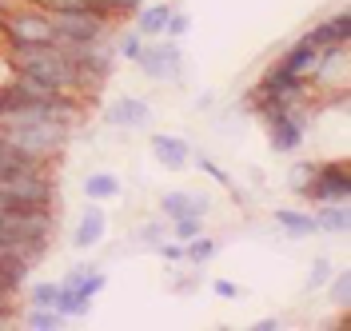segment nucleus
<instances>
[{
	"instance_id": "nucleus-1",
	"label": "nucleus",
	"mask_w": 351,
	"mask_h": 331,
	"mask_svg": "<svg viewBox=\"0 0 351 331\" xmlns=\"http://www.w3.org/2000/svg\"><path fill=\"white\" fill-rule=\"evenodd\" d=\"M4 52H8V64L16 72H28L56 92L80 96V72L60 45H4Z\"/></svg>"
},
{
	"instance_id": "nucleus-2",
	"label": "nucleus",
	"mask_w": 351,
	"mask_h": 331,
	"mask_svg": "<svg viewBox=\"0 0 351 331\" xmlns=\"http://www.w3.org/2000/svg\"><path fill=\"white\" fill-rule=\"evenodd\" d=\"M0 140L36 156V160L56 164L60 152L68 148V140H72V124H60V120H0Z\"/></svg>"
},
{
	"instance_id": "nucleus-3",
	"label": "nucleus",
	"mask_w": 351,
	"mask_h": 331,
	"mask_svg": "<svg viewBox=\"0 0 351 331\" xmlns=\"http://www.w3.org/2000/svg\"><path fill=\"white\" fill-rule=\"evenodd\" d=\"M0 36H4V45H56L52 12L40 8V4H32V0H21L16 8L4 12Z\"/></svg>"
},
{
	"instance_id": "nucleus-4",
	"label": "nucleus",
	"mask_w": 351,
	"mask_h": 331,
	"mask_svg": "<svg viewBox=\"0 0 351 331\" xmlns=\"http://www.w3.org/2000/svg\"><path fill=\"white\" fill-rule=\"evenodd\" d=\"M136 68H140L148 80H156V84H172V88H180V84H184V76H188L184 48H180V40H168V36L144 40V52H140Z\"/></svg>"
},
{
	"instance_id": "nucleus-5",
	"label": "nucleus",
	"mask_w": 351,
	"mask_h": 331,
	"mask_svg": "<svg viewBox=\"0 0 351 331\" xmlns=\"http://www.w3.org/2000/svg\"><path fill=\"white\" fill-rule=\"evenodd\" d=\"M300 196L315 208V204H348L351 199V164L348 160H324L315 164L311 180L304 184Z\"/></svg>"
},
{
	"instance_id": "nucleus-6",
	"label": "nucleus",
	"mask_w": 351,
	"mask_h": 331,
	"mask_svg": "<svg viewBox=\"0 0 351 331\" xmlns=\"http://www.w3.org/2000/svg\"><path fill=\"white\" fill-rule=\"evenodd\" d=\"M256 96H267V100H280V104H307L311 100V80L291 72L284 60H276L271 68H263L260 84H256Z\"/></svg>"
},
{
	"instance_id": "nucleus-7",
	"label": "nucleus",
	"mask_w": 351,
	"mask_h": 331,
	"mask_svg": "<svg viewBox=\"0 0 351 331\" xmlns=\"http://www.w3.org/2000/svg\"><path fill=\"white\" fill-rule=\"evenodd\" d=\"M267 128V148L276 156H300L304 152V140H307V128H311V104H295V108L263 124Z\"/></svg>"
},
{
	"instance_id": "nucleus-8",
	"label": "nucleus",
	"mask_w": 351,
	"mask_h": 331,
	"mask_svg": "<svg viewBox=\"0 0 351 331\" xmlns=\"http://www.w3.org/2000/svg\"><path fill=\"white\" fill-rule=\"evenodd\" d=\"M108 21L104 12H52V32L56 45H84V40H108Z\"/></svg>"
},
{
	"instance_id": "nucleus-9",
	"label": "nucleus",
	"mask_w": 351,
	"mask_h": 331,
	"mask_svg": "<svg viewBox=\"0 0 351 331\" xmlns=\"http://www.w3.org/2000/svg\"><path fill=\"white\" fill-rule=\"evenodd\" d=\"M100 120L108 128H120V132H148L152 128V104L144 96H120V100L104 104Z\"/></svg>"
},
{
	"instance_id": "nucleus-10",
	"label": "nucleus",
	"mask_w": 351,
	"mask_h": 331,
	"mask_svg": "<svg viewBox=\"0 0 351 331\" xmlns=\"http://www.w3.org/2000/svg\"><path fill=\"white\" fill-rule=\"evenodd\" d=\"M104 236H108V212H104V204L88 199L84 208H80V216H76V228H72V247L92 252Z\"/></svg>"
},
{
	"instance_id": "nucleus-11",
	"label": "nucleus",
	"mask_w": 351,
	"mask_h": 331,
	"mask_svg": "<svg viewBox=\"0 0 351 331\" xmlns=\"http://www.w3.org/2000/svg\"><path fill=\"white\" fill-rule=\"evenodd\" d=\"M148 148H152L156 164H160L164 172H184V168H192V144H188L184 136H176V132H152Z\"/></svg>"
},
{
	"instance_id": "nucleus-12",
	"label": "nucleus",
	"mask_w": 351,
	"mask_h": 331,
	"mask_svg": "<svg viewBox=\"0 0 351 331\" xmlns=\"http://www.w3.org/2000/svg\"><path fill=\"white\" fill-rule=\"evenodd\" d=\"M212 212V196L208 192H192V188H172V192H160V216L176 220V216H208Z\"/></svg>"
},
{
	"instance_id": "nucleus-13",
	"label": "nucleus",
	"mask_w": 351,
	"mask_h": 331,
	"mask_svg": "<svg viewBox=\"0 0 351 331\" xmlns=\"http://www.w3.org/2000/svg\"><path fill=\"white\" fill-rule=\"evenodd\" d=\"M64 287H72L76 295H84V299H96L104 287H108V275L100 271V264H76L68 267V275L60 280Z\"/></svg>"
},
{
	"instance_id": "nucleus-14",
	"label": "nucleus",
	"mask_w": 351,
	"mask_h": 331,
	"mask_svg": "<svg viewBox=\"0 0 351 331\" xmlns=\"http://www.w3.org/2000/svg\"><path fill=\"white\" fill-rule=\"evenodd\" d=\"M311 220H315V236H348L351 208L348 204H315Z\"/></svg>"
},
{
	"instance_id": "nucleus-15",
	"label": "nucleus",
	"mask_w": 351,
	"mask_h": 331,
	"mask_svg": "<svg viewBox=\"0 0 351 331\" xmlns=\"http://www.w3.org/2000/svg\"><path fill=\"white\" fill-rule=\"evenodd\" d=\"M28 275H32V264L28 260L12 256V252H0V295L4 299H12L16 291H24Z\"/></svg>"
},
{
	"instance_id": "nucleus-16",
	"label": "nucleus",
	"mask_w": 351,
	"mask_h": 331,
	"mask_svg": "<svg viewBox=\"0 0 351 331\" xmlns=\"http://www.w3.org/2000/svg\"><path fill=\"white\" fill-rule=\"evenodd\" d=\"M311 45H351V12H335L328 21H319L311 32H304Z\"/></svg>"
},
{
	"instance_id": "nucleus-17",
	"label": "nucleus",
	"mask_w": 351,
	"mask_h": 331,
	"mask_svg": "<svg viewBox=\"0 0 351 331\" xmlns=\"http://www.w3.org/2000/svg\"><path fill=\"white\" fill-rule=\"evenodd\" d=\"M271 220H276V228L284 232L287 240H311L315 236V220H311V212H304V208H276Z\"/></svg>"
},
{
	"instance_id": "nucleus-18",
	"label": "nucleus",
	"mask_w": 351,
	"mask_h": 331,
	"mask_svg": "<svg viewBox=\"0 0 351 331\" xmlns=\"http://www.w3.org/2000/svg\"><path fill=\"white\" fill-rule=\"evenodd\" d=\"M132 16H136L132 28H136L144 40H156V36H164V24H168V16H172V4H148V0H144Z\"/></svg>"
},
{
	"instance_id": "nucleus-19",
	"label": "nucleus",
	"mask_w": 351,
	"mask_h": 331,
	"mask_svg": "<svg viewBox=\"0 0 351 331\" xmlns=\"http://www.w3.org/2000/svg\"><path fill=\"white\" fill-rule=\"evenodd\" d=\"M80 188H84V196L96 199V204H108V199H116L120 192H124V184H120L116 172H88Z\"/></svg>"
},
{
	"instance_id": "nucleus-20",
	"label": "nucleus",
	"mask_w": 351,
	"mask_h": 331,
	"mask_svg": "<svg viewBox=\"0 0 351 331\" xmlns=\"http://www.w3.org/2000/svg\"><path fill=\"white\" fill-rule=\"evenodd\" d=\"M219 256V240L216 236H208V232H199V236H192V240L184 243V264L188 267H208L212 260Z\"/></svg>"
},
{
	"instance_id": "nucleus-21",
	"label": "nucleus",
	"mask_w": 351,
	"mask_h": 331,
	"mask_svg": "<svg viewBox=\"0 0 351 331\" xmlns=\"http://www.w3.org/2000/svg\"><path fill=\"white\" fill-rule=\"evenodd\" d=\"M315 56H319V45H311L307 36H300V40H295L291 48H287V52L280 56V60H284V64L291 68V72L307 76V72H311V64H315Z\"/></svg>"
},
{
	"instance_id": "nucleus-22",
	"label": "nucleus",
	"mask_w": 351,
	"mask_h": 331,
	"mask_svg": "<svg viewBox=\"0 0 351 331\" xmlns=\"http://www.w3.org/2000/svg\"><path fill=\"white\" fill-rule=\"evenodd\" d=\"M16 323H21V328H32V331H56V328H64L68 319L60 315V311H52V308H36V304H28V311H24Z\"/></svg>"
},
{
	"instance_id": "nucleus-23",
	"label": "nucleus",
	"mask_w": 351,
	"mask_h": 331,
	"mask_svg": "<svg viewBox=\"0 0 351 331\" xmlns=\"http://www.w3.org/2000/svg\"><path fill=\"white\" fill-rule=\"evenodd\" d=\"M52 311H60L64 319H84L88 311H92V299H84V295H76L72 287L60 284V291H56V299H52Z\"/></svg>"
},
{
	"instance_id": "nucleus-24",
	"label": "nucleus",
	"mask_w": 351,
	"mask_h": 331,
	"mask_svg": "<svg viewBox=\"0 0 351 331\" xmlns=\"http://www.w3.org/2000/svg\"><path fill=\"white\" fill-rule=\"evenodd\" d=\"M192 164H196L199 172H208V176L219 184V188H228V192H232L236 199H243V196H240V188H236V180L228 176V172H223V168H219V164H216V160H212L208 152H196V148H192Z\"/></svg>"
},
{
	"instance_id": "nucleus-25",
	"label": "nucleus",
	"mask_w": 351,
	"mask_h": 331,
	"mask_svg": "<svg viewBox=\"0 0 351 331\" xmlns=\"http://www.w3.org/2000/svg\"><path fill=\"white\" fill-rule=\"evenodd\" d=\"M328 295H331V304L335 308H351V271L348 267H339V271H331V280H328Z\"/></svg>"
},
{
	"instance_id": "nucleus-26",
	"label": "nucleus",
	"mask_w": 351,
	"mask_h": 331,
	"mask_svg": "<svg viewBox=\"0 0 351 331\" xmlns=\"http://www.w3.org/2000/svg\"><path fill=\"white\" fill-rule=\"evenodd\" d=\"M160 240H168V220H164V216L140 223V228H136V236H132V243H144V247H156Z\"/></svg>"
},
{
	"instance_id": "nucleus-27",
	"label": "nucleus",
	"mask_w": 351,
	"mask_h": 331,
	"mask_svg": "<svg viewBox=\"0 0 351 331\" xmlns=\"http://www.w3.org/2000/svg\"><path fill=\"white\" fill-rule=\"evenodd\" d=\"M331 271H335V264H331L328 256H315V260H311V267H307L304 287H307V291H324V287H328V280H331Z\"/></svg>"
},
{
	"instance_id": "nucleus-28",
	"label": "nucleus",
	"mask_w": 351,
	"mask_h": 331,
	"mask_svg": "<svg viewBox=\"0 0 351 331\" xmlns=\"http://www.w3.org/2000/svg\"><path fill=\"white\" fill-rule=\"evenodd\" d=\"M199 232H204V216H176V220H168V236L180 243H188Z\"/></svg>"
},
{
	"instance_id": "nucleus-29",
	"label": "nucleus",
	"mask_w": 351,
	"mask_h": 331,
	"mask_svg": "<svg viewBox=\"0 0 351 331\" xmlns=\"http://www.w3.org/2000/svg\"><path fill=\"white\" fill-rule=\"evenodd\" d=\"M140 52H144V36H140L136 28L120 32V40H116V56H120V60H128V64H136V60H140Z\"/></svg>"
},
{
	"instance_id": "nucleus-30",
	"label": "nucleus",
	"mask_w": 351,
	"mask_h": 331,
	"mask_svg": "<svg viewBox=\"0 0 351 331\" xmlns=\"http://www.w3.org/2000/svg\"><path fill=\"white\" fill-rule=\"evenodd\" d=\"M24 287H28V304L52 308V299H56V291H60V280H36V284H24Z\"/></svg>"
},
{
	"instance_id": "nucleus-31",
	"label": "nucleus",
	"mask_w": 351,
	"mask_h": 331,
	"mask_svg": "<svg viewBox=\"0 0 351 331\" xmlns=\"http://www.w3.org/2000/svg\"><path fill=\"white\" fill-rule=\"evenodd\" d=\"M32 4H40L48 12H100L96 0H32Z\"/></svg>"
},
{
	"instance_id": "nucleus-32",
	"label": "nucleus",
	"mask_w": 351,
	"mask_h": 331,
	"mask_svg": "<svg viewBox=\"0 0 351 331\" xmlns=\"http://www.w3.org/2000/svg\"><path fill=\"white\" fill-rule=\"evenodd\" d=\"M311 172H315V160H295V164L287 168V188L300 196V192H304V184L311 180Z\"/></svg>"
},
{
	"instance_id": "nucleus-33",
	"label": "nucleus",
	"mask_w": 351,
	"mask_h": 331,
	"mask_svg": "<svg viewBox=\"0 0 351 331\" xmlns=\"http://www.w3.org/2000/svg\"><path fill=\"white\" fill-rule=\"evenodd\" d=\"M188 32H192V16L180 12V8H172V16H168V24H164V36H168V40H184Z\"/></svg>"
},
{
	"instance_id": "nucleus-34",
	"label": "nucleus",
	"mask_w": 351,
	"mask_h": 331,
	"mask_svg": "<svg viewBox=\"0 0 351 331\" xmlns=\"http://www.w3.org/2000/svg\"><path fill=\"white\" fill-rule=\"evenodd\" d=\"M140 4H144V0H96V8H100L104 16H132Z\"/></svg>"
},
{
	"instance_id": "nucleus-35",
	"label": "nucleus",
	"mask_w": 351,
	"mask_h": 331,
	"mask_svg": "<svg viewBox=\"0 0 351 331\" xmlns=\"http://www.w3.org/2000/svg\"><path fill=\"white\" fill-rule=\"evenodd\" d=\"M152 252L160 256V260H164V264H184V243H180V240H172V243L160 240V243L152 247Z\"/></svg>"
},
{
	"instance_id": "nucleus-36",
	"label": "nucleus",
	"mask_w": 351,
	"mask_h": 331,
	"mask_svg": "<svg viewBox=\"0 0 351 331\" xmlns=\"http://www.w3.org/2000/svg\"><path fill=\"white\" fill-rule=\"evenodd\" d=\"M172 291H180V295H192V291H199V275H188V271H176Z\"/></svg>"
},
{
	"instance_id": "nucleus-37",
	"label": "nucleus",
	"mask_w": 351,
	"mask_h": 331,
	"mask_svg": "<svg viewBox=\"0 0 351 331\" xmlns=\"http://www.w3.org/2000/svg\"><path fill=\"white\" fill-rule=\"evenodd\" d=\"M212 291H216L219 299H240V287L232 284V280H212Z\"/></svg>"
},
{
	"instance_id": "nucleus-38",
	"label": "nucleus",
	"mask_w": 351,
	"mask_h": 331,
	"mask_svg": "<svg viewBox=\"0 0 351 331\" xmlns=\"http://www.w3.org/2000/svg\"><path fill=\"white\" fill-rule=\"evenodd\" d=\"M284 323H287V319H280V315H263V319L252 323V331H280Z\"/></svg>"
},
{
	"instance_id": "nucleus-39",
	"label": "nucleus",
	"mask_w": 351,
	"mask_h": 331,
	"mask_svg": "<svg viewBox=\"0 0 351 331\" xmlns=\"http://www.w3.org/2000/svg\"><path fill=\"white\" fill-rule=\"evenodd\" d=\"M212 104H216V96H212V92H204V96H196V108H199V112H208Z\"/></svg>"
},
{
	"instance_id": "nucleus-40",
	"label": "nucleus",
	"mask_w": 351,
	"mask_h": 331,
	"mask_svg": "<svg viewBox=\"0 0 351 331\" xmlns=\"http://www.w3.org/2000/svg\"><path fill=\"white\" fill-rule=\"evenodd\" d=\"M247 176H252V188H260V192H263V180H267V176H263L260 168H252V172H247Z\"/></svg>"
}]
</instances>
